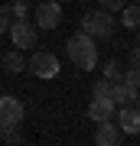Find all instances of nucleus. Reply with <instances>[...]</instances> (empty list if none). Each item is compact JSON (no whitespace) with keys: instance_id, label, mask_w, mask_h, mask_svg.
Masks as SVG:
<instances>
[{"instance_id":"6","label":"nucleus","mask_w":140,"mask_h":146,"mask_svg":"<svg viewBox=\"0 0 140 146\" xmlns=\"http://www.w3.org/2000/svg\"><path fill=\"white\" fill-rule=\"evenodd\" d=\"M59 23H62V7H59V0H42L36 7V29H56Z\"/></svg>"},{"instance_id":"14","label":"nucleus","mask_w":140,"mask_h":146,"mask_svg":"<svg viewBox=\"0 0 140 146\" xmlns=\"http://www.w3.org/2000/svg\"><path fill=\"white\" fill-rule=\"evenodd\" d=\"M10 10H13V20H26L29 10H33V3H29V0H13Z\"/></svg>"},{"instance_id":"21","label":"nucleus","mask_w":140,"mask_h":146,"mask_svg":"<svg viewBox=\"0 0 140 146\" xmlns=\"http://www.w3.org/2000/svg\"><path fill=\"white\" fill-rule=\"evenodd\" d=\"M134 107H137V110H140V101H137V104H134Z\"/></svg>"},{"instance_id":"4","label":"nucleus","mask_w":140,"mask_h":146,"mask_svg":"<svg viewBox=\"0 0 140 146\" xmlns=\"http://www.w3.org/2000/svg\"><path fill=\"white\" fill-rule=\"evenodd\" d=\"M10 39L16 49H33L39 42V29L29 20H10Z\"/></svg>"},{"instance_id":"19","label":"nucleus","mask_w":140,"mask_h":146,"mask_svg":"<svg viewBox=\"0 0 140 146\" xmlns=\"http://www.w3.org/2000/svg\"><path fill=\"white\" fill-rule=\"evenodd\" d=\"M108 84H111L108 78H104V81H94V88H91V91H94V98H101V94H108Z\"/></svg>"},{"instance_id":"3","label":"nucleus","mask_w":140,"mask_h":146,"mask_svg":"<svg viewBox=\"0 0 140 146\" xmlns=\"http://www.w3.org/2000/svg\"><path fill=\"white\" fill-rule=\"evenodd\" d=\"M26 68H29L36 78H59V58L52 55V52H42V49L29 55Z\"/></svg>"},{"instance_id":"2","label":"nucleus","mask_w":140,"mask_h":146,"mask_svg":"<svg viewBox=\"0 0 140 146\" xmlns=\"http://www.w3.org/2000/svg\"><path fill=\"white\" fill-rule=\"evenodd\" d=\"M114 29H117V20H114V13H108V10H88L82 16V33H88L91 39H111L114 36Z\"/></svg>"},{"instance_id":"16","label":"nucleus","mask_w":140,"mask_h":146,"mask_svg":"<svg viewBox=\"0 0 140 146\" xmlns=\"http://www.w3.org/2000/svg\"><path fill=\"white\" fill-rule=\"evenodd\" d=\"M104 78L108 81H121V62L117 58H111V62L104 65Z\"/></svg>"},{"instance_id":"15","label":"nucleus","mask_w":140,"mask_h":146,"mask_svg":"<svg viewBox=\"0 0 140 146\" xmlns=\"http://www.w3.org/2000/svg\"><path fill=\"white\" fill-rule=\"evenodd\" d=\"M121 81H124L127 88H140V68H127V72H121Z\"/></svg>"},{"instance_id":"11","label":"nucleus","mask_w":140,"mask_h":146,"mask_svg":"<svg viewBox=\"0 0 140 146\" xmlns=\"http://www.w3.org/2000/svg\"><path fill=\"white\" fill-rule=\"evenodd\" d=\"M0 65H3L10 75H20V72H26V58H23V49H13V52H7L3 58H0Z\"/></svg>"},{"instance_id":"5","label":"nucleus","mask_w":140,"mask_h":146,"mask_svg":"<svg viewBox=\"0 0 140 146\" xmlns=\"http://www.w3.org/2000/svg\"><path fill=\"white\" fill-rule=\"evenodd\" d=\"M26 117V107L20 98H7L0 94V127H20Z\"/></svg>"},{"instance_id":"1","label":"nucleus","mask_w":140,"mask_h":146,"mask_svg":"<svg viewBox=\"0 0 140 146\" xmlns=\"http://www.w3.org/2000/svg\"><path fill=\"white\" fill-rule=\"evenodd\" d=\"M65 52L72 58V65L82 68V72H91V68L98 65V46H94V39L88 33H75V36L65 42Z\"/></svg>"},{"instance_id":"8","label":"nucleus","mask_w":140,"mask_h":146,"mask_svg":"<svg viewBox=\"0 0 140 146\" xmlns=\"http://www.w3.org/2000/svg\"><path fill=\"white\" fill-rule=\"evenodd\" d=\"M117 127H121V133H140V110L134 104H127V107H117Z\"/></svg>"},{"instance_id":"18","label":"nucleus","mask_w":140,"mask_h":146,"mask_svg":"<svg viewBox=\"0 0 140 146\" xmlns=\"http://www.w3.org/2000/svg\"><path fill=\"white\" fill-rule=\"evenodd\" d=\"M98 3H101V10H108V13H117L121 7L127 3V0H98Z\"/></svg>"},{"instance_id":"10","label":"nucleus","mask_w":140,"mask_h":146,"mask_svg":"<svg viewBox=\"0 0 140 146\" xmlns=\"http://www.w3.org/2000/svg\"><path fill=\"white\" fill-rule=\"evenodd\" d=\"M94 143H98V146H117L121 143V127L111 123V120H101L98 133H94Z\"/></svg>"},{"instance_id":"13","label":"nucleus","mask_w":140,"mask_h":146,"mask_svg":"<svg viewBox=\"0 0 140 146\" xmlns=\"http://www.w3.org/2000/svg\"><path fill=\"white\" fill-rule=\"evenodd\" d=\"M0 140L16 146V143H23V133H20V127H0Z\"/></svg>"},{"instance_id":"23","label":"nucleus","mask_w":140,"mask_h":146,"mask_svg":"<svg viewBox=\"0 0 140 146\" xmlns=\"http://www.w3.org/2000/svg\"><path fill=\"white\" fill-rule=\"evenodd\" d=\"M137 33H140V26H137Z\"/></svg>"},{"instance_id":"17","label":"nucleus","mask_w":140,"mask_h":146,"mask_svg":"<svg viewBox=\"0 0 140 146\" xmlns=\"http://www.w3.org/2000/svg\"><path fill=\"white\" fill-rule=\"evenodd\" d=\"M10 16H13L10 3H0V36H3L7 29H10Z\"/></svg>"},{"instance_id":"7","label":"nucleus","mask_w":140,"mask_h":146,"mask_svg":"<svg viewBox=\"0 0 140 146\" xmlns=\"http://www.w3.org/2000/svg\"><path fill=\"white\" fill-rule=\"evenodd\" d=\"M114 110H117V104L108 98V94H101V98H94L91 104H88V117L94 120V123H101V120H111V117H114Z\"/></svg>"},{"instance_id":"22","label":"nucleus","mask_w":140,"mask_h":146,"mask_svg":"<svg viewBox=\"0 0 140 146\" xmlns=\"http://www.w3.org/2000/svg\"><path fill=\"white\" fill-rule=\"evenodd\" d=\"M130 3H140V0H130Z\"/></svg>"},{"instance_id":"9","label":"nucleus","mask_w":140,"mask_h":146,"mask_svg":"<svg viewBox=\"0 0 140 146\" xmlns=\"http://www.w3.org/2000/svg\"><path fill=\"white\" fill-rule=\"evenodd\" d=\"M108 98L114 101L117 107H127V104H137V88H127L124 81H117V84H108Z\"/></svg>"},{"instance_id":"12","label":"nucleus","mask_w":140,"mask_h":146,"mask_svg":"<svg viewBox=\"0 0 140 146\" xmlns=\"http://www.w3.org/2000/svg\"><path fill=\"white\" fill-rule=\"evenodd\" d=\"M117 13H121L117 23H124L127 29H137V26H140V3H124Z\"/></svg>"},{"instance_id":"20","label":"nucleus","mask_w":140,"mask_h":146,"mask_svg":"<svg viewBox=\"0 0 140 146\" xmlns=\"http://www.w3.org/2000/svg\"><path fill=\"white\" fill-rule=\"evenodd\" d=\"M130 68H140V49H130Z\"/></svg>"}]
</instances>
